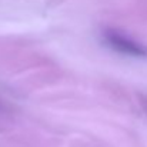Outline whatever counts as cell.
<instances>
[{"label": "cell", "mask_w": 147, "mask_h": 147, "mask_svg": "<svg viewBox=\"0 0 147 147\" xmlns=\"http://www.w3.org/2000/svg\"><path fill=\"white\" fill-rule=\"evenodd\" d=\"M104 42L113 50H117L123 54H129L133 57H147V46L119 33L114 30H106L103 33Z\"/></svg>", "instance_id": "6da1fadb"}]
</instances>
